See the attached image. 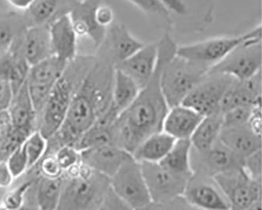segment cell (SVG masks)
Masks as SVG:
<instances>
[{
    "label": "cell",
    "mask_w": 262,
    "mask_h": 210,
    "mask_svg": "<svg viewBox=\"0 0 262 210\" xmlns=\"http://www.w3.org/2000/svg\"><path fill=\"white\" fill-rule=\"evenodd\" d=\"M235 80L225 73L208 72L182 104L192 108L203 117L221 112L222 99Z\"/></svg>",
    "instance_id": "ba28073f"
},
{
    "label": "cell",
    "mask_w": 262,
    "mask_h": 210,
    "mask_svg": "<svg viewBox=\"0 0 262 210\" xmlns=\"http://www.w3.org/2000/svg\"><path fill=\"white\" fill-rule=\"evenodd\" d=\"M144 45L135 37L124 25L114 23L106 31V37L100 46L101 55L109 59L114 67H116Z\"/></svg>",
    "instance_id": "5bb4252c"
},
{
    "label": "cell",
    "mask_w": 262,
    "mask_h": 210,
    "mask_svg": "<svg viewBox=\"0 0 262 210\" xmlns=\"http://www.w3.org/2000/svg\"><path fill=\"white\" fill-rule=\"evenodd\" d=\"M115 67L106 57L96 56L95 64L72 100L60 130L48 140L47 152L61 145L75 147L80 138L106 112L113 103Z\"/></svg>",
    "instance_id": "7a4b0ae2"
},
{
    "label": "cell",
    "mask_w": 262,
    "mask_h": 210,
    "mask_svg": "<svg viewBox=\"0 0 262 210\" xmlns=\"http://www.w3.org/2000/svg\"><path fill=\"white\" fill-rule=\"evenodd\" d=\"M0 210H7V208L3 204L2 201H0Z\"/></svg>",
    "instance_id": "816d5d0a"
},
{
    "label": "cell",
    "mask_w": 262,
    "mask_h": 210,
    "mask_svg": "<svg viewBox=\"0 0 262 210\" xmlns=\"http://www.w3.org/2000/svg\"><path fill=\"white\" fill-rule=\"evenodd\" d=\"M175 142V139L162 130L146 138L132 156L140 163H159L169 154Z\"/></svg>",
    "instance_id": "cb8c5ba5"
},
{
    "label": "cell",
    "mask_w": 262,
    "mask_h": 210,
    "mask_svg": "<svg viewBox=\"0 0 262 210\" xmlns=\"http://www.w3.org/2000/svg\"><path fill=\"white\" fill-rule=\"evenodd\" d=\"M68 64L69 63L55 55H51L49 58L31 66L27 82L54 86L63 74Z\"/></svg>",
    "instance_id": "484cf974"
},
{
    "label": "cell",
    "mask_w": 262,
    "mask_h": 210,
    "mask_svg": "<svg viewBox=\"0 0 262 210\" xmlns=\"http://www.w3.org/2000/svg\"><path fill=\"white\" fill-rule=\"evenodd\" d=\"M244 160L220 142L207 149L197 150L191 145V167L193 173L215 176L243 167Z\"/></svg>",
    "instance_id": "7c38bea8"
},
{
    "label": "cell",
    "mask_w": 262,
    "mask_h": 210,
    "mask_svg": "<svg viewBox=\"0 0 262 210\" xmlns=\"http://www.w3.org/2000/svg\"><path fill=\"white\" fill-rule=\"evenodd\" d=\"M102 207L105 210H136L126 201L117 195L111 187L106 193Z\"/></svg>",
    "instance_id": "b9f144b4"
},
{
    "label": "cell",
    "mask_w": 262,
    "mask_h": 210,
    "mask_svg": "<svg viewBox=\"0 0 262 210\" xmlns=\"http://www.w3.org/2000/svg\"><path fill=\"white\" fill-rule=\"evenodd\" d=\"M36 182L28 190L24 203L15 210H40L36 198Z\"/></svg>",
    "instance_id": "bcb514c9"
},
{
    "label": "cell",
    "mask_w": 262,
    "mask_h": 210,
    "mask_svg": "<svg viewBox=\"0 0 262 210\" xmlns=\"http://www.w3.org/2000/svg\"><path fill=\"white\" fill-rule=\"evenodd\" d=\"M14 180L6 161H0V189L8 190L14 184Z\"/></svg>",
    "instance_id": "f6af8a7d"
},
{
    "label": "cell",
    "mask_w": 262,
    "mask_h": 210,
    "mask_svg": "<svg viewBox=\"0 0 262 210\" xmlns=\"http://www.w3.org/2000/svg\"><path fill=\"white\" fill-rule=\"evenodd\" d=\"M219 141L243 159L260 150L262 147L261 135L254 133L248 123L239 127H223Z\"/></svg>",
    "instance_id": "7402d4cb"
},
{
    "label": "cell",
    "mask_w": 262,
    "mask_h": 210,
    "mask_svg": "<svg viewBox=\"0 0 262 210\" xmlns=\"http://www.w3.org/2000/svg\"><path fill=\"white\" fill-rule=\"evenodd\" d=\"M160 1L170 12L175 13L179 15H185L187 14V6L182 0H160Z\"/></svg>",
    "instance_id": "7dc6e473"
},
{
    "label": "cell",
    "mask_w": 262,
    "mask_h": 210,
    "mask_svg": "<svg viewBox=\"0 0 262 210\" xmlns=\"http://www.w3.org/2000/svg\"><path fill=\"white\" fill-rule=\"evenodd\" d=\"M261 36H257L238 45L208 72L225 73L235 80H245L261 71Z\"/></svg>",
    "instance_id": "52a82bcc"
},
{
    "label": "cell",
    "mask_w": 262,
    "mask_h": 210,
    "mask_svg": "<svg viewBox=\"0 0 262 210\" xmlns=\"http://www.w3.org/2000/svg\"><path fill=\"white\" fill-rule=\"evenodd\" d=\"M184 196L201 210H229L230 205L214 177L193 173L187 180Z\"/></svg>",
    "instance_id": "4fadbf2b"
},
{
    "label": "cell",
    "mask_w": 262,
    "mask_h": 210,
    "mask_svg": "<svg viewBox=\"0 0 262 210\" xmlns=\"http://www.w3.org/2000/svg\"><path fill=\"white\" fill-rule=\"evenodd\" d=\"M99 0H81L69 11L77 36H88L96 48L103 43L106 29L99 27L95 19V8Z\"/></svg>",
    "instance_id": "d6986e66"
},
{
    "label": "cell",
    "mask_w": 262,
    "mask_h": 210,
    "mask_svg": "<svg viewBox=\"0 0 262 210\" xmlns=\"http://www.w3.org/2000/svg\"><path fill=\"white\" fill-rule=\"evenodd\" d=\"M208 71L207 67L177 54L167 58L161 71L160 86L168 107L182 104Z\"/></svg>",
    "instance_id": "5b68a950"
},
{
    "label": "cell",
    "mask_w": 262,
    "mask_h": 210,
    "mask_svg": "<svg viewBox=\"0 0 262 210\" xmlns=\"http://www.w3.org/2000/svg\"><path fill=\"white\" fill-rule=\"evenodd\" d=\"M158 45L159 60L153 77L111 129L112 145L131 154L146 138L162 131L169 109L161 89V71L165 60L175 55L178 46L167 33L158 41Z\"/></svg>",
    "instance_id": "6da1fadb"
},
{
    "label": "cell",
    "mask_w": 262,
    "mask_h": 210,
    "mask_svg": "<svg viewBox=\"0 0 262 210\" xmlns=\"http://www.w3.org/2000/svg\"><path fill=\"white\" fill-rule=\"evenodd\" d=\"M136 210H159V206L155 204L150 203V205L142 207V208H136Z\"/></svg>",
    "instance_id": "f907efd6"
},
{
    "label": "cell",
    "mask_w": 262,
    "mask_h": 210,
    "mask_svg": "<svg viewBox=\"0 0 262 210\" xmlns=\"http://www.w3.org/2000/svg\"><path fill=\"white\" fill-rule=\"evenodd\" d=\"M53 154L63 173L80 162V152L71 145H61Z\"/></svg>",
    "instance_id": "8d00e7d4"
},
{
    "label": "cell",
    "mask_w": 262,
    "mask_h": 210,
    "mask_svg": "<svg viewBox=\"0 0 262 210\" xmlns=\"http://www.w3.org/2000/svg\"><path fill=\"white\" fill-rule=\"evenodd\" d=\"M159 60V45L148 44L135 52L133 55L118 64L119 69L131 78L140 89L144 88L153 77Z\"/></svg>",
    "instance_id": "9a60e30c"
},
{
    "label": "cell",
    "mask_w": 262,
    "mask_h": 210,
    "mask_svg": "<svg viewBox=\"0 0 262 210\" xmlns=\"http://www.w3.org/2000/svg\"><path fill=\"white\" fill-rule=\"evenodd\" d=\"M7 112L14 128L26 136L37 130V114L29 96L27 82L14 94Z\"/></svg>",
    "instance_id": "44dd1931"
},
{
    "label": "cell",
    "mask_w": 262,
    "mask_h": 210,
    "mask_svg": "<svg viewBox=\"0 0 262 210\" xmlns=\"http://www.w3.org/2000/svg\"><path fill=\"white\" fill-rule=\"evenodd\" d=\"M100 210H105V209H104L103 207H102V208H101Z\"/></svg>",
    "instance_id": "f5cc1de1"
},
{
    "label": "cell",
    "mask_w": 262,
    "mask_h": 210,
    "mask_svg": "<svg viewBox=\"0 0 262 210\" xmlns=\"http://www.w3.org/2000/svg\"><path fill=\"white\" fill-rule=\"evenodd\" d=\"M159 206V210H201L187 200L184 195L175 197Z\"/></svg>",
    "instance_id": "7bdbcfd3"
},
{
    "label": "cell",
    "mask_w": 262,
    "mask_h": 210,
    "mask_svg": "<svg viewBox=\"0 0 262 210\" xmlns=\"http://www.w3.org/2000/svg\"><path fill=\"white\" fill-rule=\"evenodd\" d=\"M114 10L107 4L99 2L95 8V19L99 27L107 30L114 23Z\"/></svg>",
    "instance_id": "60d3db41"
},
{
    "label": "cell",
    "mask_w": 262,
    "mask_h": 210,
    "mask_svg": "<svg viewBox=\"0 0 262 210\" xmlns=\"http://www.w3.org/2000/svg\"><path fill=\"white\" fill-rule=\"evenodd\" d=\"M247 105H261V71L250 79L234 81L222 99L221 112Z\"/></svg>",
    "instance_id": "ac0fdd59"
},
{
    "label": "cell",
    "mask_w": 262,
    "mask_h": 210,
    "mask_svg": "<svg viewBox=\"0 0 262 210\" xmlns=\"http://www.w3.org/2000/svg\"><path fill=\"white\" fill-rule=\"evenodd\" d=\"M262 208V199L256 202L255 203L250 205L248 208H246L245 210H261Z\"/></svg>",
    "instance_id": "681fc988"
},
{
    "label": "cell",
    "mask_w": 262,
    "mask_h": 210,
    "mask_svg": "<svg viewBox=\"0 0 262 210\" xmlns=\"http://www.w3.org/2000/svg\"><path fill=\"white\" fill-rule=\"evenodd\" d=\"M191 143L189 139L176 140L173 146L160 164L171 173L189 179L193 174L191 167Z\"/></svg>",
    "instance_id": "83f0119b"
},
{
    "label": "cell",
    "mask_w": 262,
    "mask_h": 210,
    "mask_svg": "<svg viewBox=\"0 0 262 210\" xmlns=\"http://www.w3.org/2000/svg\"><path fill=\"white\" fill-rule=\"evenodd\" d=\"M14 95L10 82L0 78V112L7 111Z\"/></svg>",
    "instance_id": "ee69618b"
},
{
    "label": "cell",
    "mask_w": 262,
    "mask_h": 210,
    "mask_svg": "<svg viewBox=\"0 0 262 210\" xmlns=\"http://www.w3.org/2000/svg\"><path fill=\"white\" fill-rule=\"evenodd\" d=\"M261 36V26L237 36L210 38L198 43L177 47V55L196 64L211 68L231 51L251 38Z\"/></svg>",
    "instance_id": "8992f818"
},
{
    "label": "cell",
    "mask_w": 262,
    "mask_h": 210,
    "mask_svg": "<svg viewBox=\"0 0 262 210\" xmlns=\"http://www.w3.org/2000/svg\"><path fill=\"white\" fill-rule=\"evenodd\" d=\"M32 26L26 12L9 11L0 14V54L12 48L16 41Z\"/></svg>",
    "instance_id": "d4e9b609"
},
{
    "label": "cell",
    "mask_w": 262,
    "mask_h": 210,
    "mask_svg": "<svg viewBox=\"0 0 262 210\" xmlns=\"http://www.w3.org/2000/svg\"><path fill=\"white\" fill-rule=\"evenodd\" d=\"M261 149H260L245 157L242 167L249 177L257 181L261 182Z\"/></svg>",
    "instance_id": "ab89813d"
},
{
    "label": "cell",
    "mask_w": 262,
    "mask_h": 210,
    "mask_svg": "<svg viewBox=\"0 0 262 210\" xmlns=\"http://www.w3.org/2000/svg\"><path fill=\"white\" fill-rule=\"evenodd\" d=\"M36 0H6V2L18 12H26Z\"/></svg>",
    "instance_id": "c3c4849f"
},
{
    "label": "cell",
    "mask_w": 262,
    "mask_h": 210,
    "mask_svg": "<svg viewBox=\"0 0 262 210\" xmlns=\"http://www.w3.org/2000/svg\"><path fill=\"white\" fill-rule=\"evenodd\" d=\"M33 168L36 170L38 176L48 179H58L63 176V171L60 167L54 154H45Z\"/></svg>",
    "instance_id": "d590c367"
},
{
    "label": "cell",
    "mask_w": 262,
    "mask_h": 210,
    "mask_svg": "<svg viewBox=\"0 0 262 210\" xmlns=\"http://www.w3.org/2000/svg\"><path fill=\"white\" fill-rule=\"evenodd\" d=\"M48 26L53 55L67 63L75 60L78 36L69 11L56 16Z\"/></svg>",
    "instance_id": "2e32d148"
},
{
    "label": "cell",
    "mask_w": 262,
    "mask_h": 210,
    "mask_svg": "<svg viewBox=\"0 0 262 210\" xmlns=\"http://www.w3.org/2000/svg\"><path fill=\"white\" fill-rule=\"evenodd\" d=\"M110 183L112 190L135 209L152 203L141 164L133 156L110 179Z\"/></svg>",
    "instance_id": "9c48e42d"
},
{
    "label": "cell",
    "mask_w": 262,
    "mask_h": 210,
    "mask_svg": "<svg viewBox=\"0 0 262 210\" xmlns=\"http://www.w3.org/2000/svg\"><path fill=\"white\" fill-rule=\"evenodd\" d=\"M143 12L150 15L158 16L168 21L170 18V11L160 0H128Z\"/></svg>",
    "instance_id": "f35d334b"
},
{
    "label": "cell",
    "mask_w": 262,
    "mask_h": 210,
    "mask_svg": "<svg viewBox=\"0 0 262 210\" xmlns=\"http://www.w3.org/2000/svg\"><path fill=\"white\" fill-rule=\"evenodd\" d=\"M203 117L192 108L180 104L169 108L164 120L162 130L176 140H190Z\"/></svg>",
    "instance_id": "ffe728a7"
},
{
    "label": "cell",
    "mask_w": 262,
    "mask_h": 210,
    "mask_svg": "<svg viewBox=\"0 0 262 210\" xmlns=\"http://www.w3.org/2000/svg\"><path fill=\"white\" fill-rule=\"evenodd\" d=\"M152 203L160 205L183 195L187 178L171 173L160 163H140Z\"/></svg>",
    "instance_id": "8fae6325"
},
{
    "label": "cell",
    "mask_w": 262,
    "mask_h": 210,
    "mask_svg": "<svg viewBox=\"0 0 262 210\" xmlns=\"http://www.w3.org/2000/svg\"><path fill=\"white\" fill-rule=\"evenodd\" d=\"M63 176L48 179L38 176L36 182V198L40 210H56L59 202Z\"/></svg>",
    "instance_id": "4dcf8cb0"
},
{
    "label": "cell",
    "mask_w": 262,
    "mask_h": 210,
    "mask_svg": "<svg viewBox=\"0 0 262 210\" xmlns=\"http://www.w3.org/2000/svg\"><path fill=\"white\" fill-rule=\"evenodd\" d=\"M214 178L229 202V210H245L261 199V182L249 177L243 167Z\"/></svg>",
    "instance_id": "30bf717a"
},
{
    "label": "cell",
    "mask_w": 262,
    "mask_h": 210,
    "mask_svg": "<svg viewBox=\"0 0 262 210\" xmlns=\"http://www.w3.org/2000/svg\"><path fill=\"white\" fill-rule=\"evenodd\" d=\"M27 157L29 170L34 167L48 150V139L36 130L28 136L23 144ZM28 170V171H29Z\"/></svg>",
    "instance_id": "d6a6232c"
},
{
    "label": "cell",
    "mask_w": 262,
    "mask_h": 210,
    "mask_svg": "<svg viewBox=\"0 0 262 210\" xmlns=\"http://www.w3.org/2000/svg\"><path fill=\"white\" fill-rule=\"evenodd\" d=\"M96 60L94 55H77L69 63L63 74L55 82L38 118L37 130L45 139L53 137L61 128L73 97Z\"/></svg>",
    "instance_id": "3957f363"
},
{
    "label": "cell",
    "mask_w": 262,
    "mask_h": 210,
    "mask_svg": "<svg viewBox=\"0 0 262 210\" xmlns=\"http://www.w3.org/2000/svg\"><path fill=\"white\" fill-rule=\"evenodd\" d=\"M223 128V114L222 112L203 117L191 136V145L197 150H205L211 147L219 139Z\"/></svg>",
    "instance_id": "4316f807"
},
{
    "label": "cell",
    "mask_w": 262,
    "mask_h": 210,
    "mask_svg": "<svg viewBox=\"0 0 262 210\" xmlns=\"http://www.w3.org/2000/svg\"><path fill=\"white\" fill-rule=\"evenodd\" d=\"M110 187V178L80 161L63 173L56 210H100Z\"/></svg>",
    "instance_id": "277c9868"
},
{
    "label": "cell",
    "mask_w": 262,
    "mask_h": 210,
    "mask_svg": "<svg viewBox=\"0 0 262 210\" xmlns=\"http://www.w3.org/2000/svg\"><path fill=\"white\" fill-rule=\"evenodd\" d=\"M23 46L30 67L54 55L48 24L29 26L23 36Z\"/></svg>",
    "instance_id": "603a6c76"
},
{
    "label": "cell",
    "mask_w": 262,
    "mask_h": 210,
    "mask_svg": "<svg viewBox=\"0 0 262 210\" xmlns=\"http://www.w3.org/2000/svg\"><path fill=\"white\" fill-rule=\"evenodd\" d=\"M79 152L83 164L110 179L132 157L131 154L112 144Z\"/></svg>",
    "instance_id": "e0dca14e"
},
{
    "label": "cell",
    "mask_w": 262,
    "mask_h": 210,
    "mask_svg": "<svg viewBox=\"0 0 262 210\" xmlns=\"http://www.w3.org/2000/svg\"><path fill=\"white\" fill-rule=\"evenodd\" d=\"M27 137L14 128L7 111L0 112V161H7Z\"/></svg>",
    "instance_id": "f546056e"
},
{
    "label": "cell",
    "mask_w": 262,
    "mask_h": 210,
    "mask_svg": "<svg viewBox=\"0 0 262 210\" xmlns=\"http://www.w3.org/2000/svg\"><path fill=\"white\" fill-rule=\"evenodd\" d=\"M255 106H240L223 113V127H239L248 123Z\"/></svg>",
    "instance_id": "e575fe53"
},
{
    "label": "cell",
    "mask_w": 262,
    "mask_h": 210,
    "mask_svg": "<svg viewBox=\"0 0 262 210\" xmlns=\"http://www.w3.org/2000/svg\"><path fill=\"white\" fill-rule=\"evenodd\" d=\"M111 129L103 128L97 125H93L85 133L82 135L76 144V149L81 151L112 144Z\"/></svg>",
    "instance_id": "836d02e7"
},
{
    "label": "cell",
    "mask_w": 262,
    "mask_h": 210,
    "mask_svg": "<svg viewBox=\"0 0 262 210\" xmlns=\"http://www.w3.org/2000/svg\"><path fill=\"white\" fill-rule=\"evenodd\" d=\"M140 90L131 78L119 69L115 68L113 82V104L120 114L131 105Z\"/></svg>",
    "instance_id": "f1b7e54d"
},
{
    "label": "cell",
    "mask_w": 262,
    "mask_h": 210,
    "mask_svg": "<svg viewBox=\"0 0 262 210\" xmlns=\"http://www.w3.org/2000/svg\"><path fill=\"white\" fill-rule=\"evenodd\" d=\"M9 170L12 175L14 180H18L24 176L29 170L27 157L23 145L18 147L7 160Z\"/></svg>",
    "instance_id": "74e56055"
},
{
    "label": "cell",
    "mask_w": 262,
    "mask_h": 210,
    "mask_svg": "<svg viewBox=\"0 0 262 210\" xmlns=\"http://www.w3.org/2000/svg\"><path fill=\"white\" fill-rule=\"evenodd\" d=\"M58 0H36L26 11L31 24H49L56 17L58 12Z\"/></svg>",
    "instance_id": "1f68e13d"
}]
</instances>
